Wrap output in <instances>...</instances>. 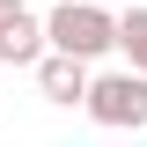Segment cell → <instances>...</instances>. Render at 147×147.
Returning a JSON list of instances; mask_svg holds the SVG:
<instances>
[{"instance_id":"obj_1","label":"cell","mask_w":147,"mask_h":147,"mask_svg":"<svg viewBox=\"0 0 147 147\" xmlns=\"http://www.w3.org/2000/svg\"><path fill=\"white\" fill-rule=\"evenodd\" d=\"M44 44H52L59 59L96 66V59L118 52V15H110L103 0H59L52 15H44Z\"/></svg>"},{"instance_id":"obj_2","label":"cell","mask_w":147,"mask_h":147,"mask_svg":"<svg viewBox=\"0 0 147 147\" xmlns=\"http://www.w3.org/2000/svg\"><path fill=\"white\" fill-rule=\"evenodd\" d=\"M103 132H147V74L132 66H103L88 81V103H81Z\"/></svg>"},{"instance_id":"obj_3","label":"cell","mask_w":147,"mask_h":147,"mask_svg":"<svg viewBox=\"0 0 147 147\" xmlns=\"http://www.w3.org/2000/svg\"><path fill=\"white\" fill-rule=\"evenodd\" d=\"M30 74H37V96H44L52 110H81V103H88V81H96V66H81V59H59V52H44Z\"/></svg>"},{"instance_id":"obj_4","label":"cell","mask_w":147,"mask_h":147,"mask_svg":"<svg viewBox=\"0 0 147 147\" xmlns=\"http://www.w3.org/2000/svg\"><path fill=\"white\" fill-rule=\"evenodd\" d=\"M44 52H52V44H44V22H37L30 7L0 15V66H37Z\"/></svg>"},{"instance_id":"obj_5","label":"cell","mask_w":147,"mask_h":147,"mask_svg":"<svg viewBox=\"0 0 147 147\" xmlns=\"http://www.w3.org/2000/svg\"><path fill=\"white\" fill-rule=\"evenodd\" d=\"M118 59L132 74H147V0L140 7H118Z\"/></svg>"},{"instance_id":"obj_6","label":"cell","mask_w":147,"mask_h":147,"mask_svg":"<svg viewBox=\"0 0 147 147\" xmlns=\"http://www.w3.org/2000/svg\"><path fill=\"white\" fill-rule=\"evenodd\" d=\"M15 7H30V0H0V15H15Z\"/></svg>"},{"instance_id":"obj_7","label":"cell","mask_w":147,"mask_h":147,"mask_svg":"<svg viewBox=\"0 0 147 147\" xmlns=\"http://www.w3.org/2000/svg\"><path fill=\"white\" fill-rule=\"evenodd\" d=\"M125 7H140V0H125Z\"/></svg>"}]
</instances>
